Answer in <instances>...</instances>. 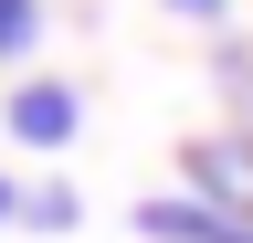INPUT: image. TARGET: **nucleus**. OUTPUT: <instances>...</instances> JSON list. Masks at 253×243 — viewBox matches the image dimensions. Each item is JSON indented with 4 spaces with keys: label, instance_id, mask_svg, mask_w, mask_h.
<instances>
[{
    "label": "nucleus",
    "instance_id": "4",
    "mask_svg": "<svg viewBox=\"0 0 253 243\" xmlns=\"http://www.w3.org/2000/svg\"><path fill=\"white\" fill-rule=\"evenodd\" d=\"M84 222V191H74V180H21V233H74Z\"/></svg>",
    "mask_w": 253,
    "mask_h": 243
},
{
    "label": "nucleus",
    "instance_id": "1",
    "mask_svg": "<svg viewBox=\"0 0 253 243\" xmlns=\"http://www.w3.org/2000/svg\"><path fill=\"white\" fill-rule=\"evenodd\" d=\"M0 138L53 159V148H74V138H84V96H74L63 74H21L11 96H0Z\"/></svg>",
    "mask_w": 253,
    "mask_h": 243
},
{
    "label": "nucleus",
    "instance_id": "7",
    "mask_svg": "<svg viewBox=\"0 0 253 243\" xmlns=\"http://www.w3.org/2000/svg\"><path fill=\"white\" fill-rule=\"evenodd\" d=\"M158 11H179V21H221L232 0H158Z\"/></svg>",
    "mask_w": 253,
    "mask_h": 243
},
{
    "label": "nucleus",
    "instance_id": "3",
    "mask_svg": "<svg viewBox=\"0 0 253 243\" xmlns=\"http://www.w3.org/2000/svg\"><path fill=\"white\" fill-rule=\"evenodd\" d=\"M126 233H148V243H253V211H221L201 191H158L126 211Z\"/></svg>",
    "mask_w": 253,
    "mask_h": 243
},
{
    "label": "nucleus",
    "instance_id": "5",
    "mask_svg": "<svg viewBox=\"0 0 253 243\" xmlns=\"http://www.w3.org/2000/svg\"><path fill=\"white\" fill-rule=\"evenodd\" d=\"M211 85H221V127H253V43H211Z\"/></svg>",
    "mask_w": 253,
    "mask_h": 243
},
{
    "label": "nucleus",
    "instance_id": "2",
    "mask_svg": "<svg viewBox=\"0 0 253 243\" xmlns=\"http://www.w3.org/2000/svg\"><path fill=\"white\" fill-rule=\"evenodd\" d=\"M179 191H201L221 211H253V127H201L179 148Z\"/></svg>",
    "mask_w": 253,
    "mask_h": 243
},
{
    "label": "nucleus",
    "instance_id": "6",
    "mask_svg": "<svg viewBox=\"0 0 253 243\" xmlns=\"http://www.w3.org/2000/svg\"><path fill=\"white\" fill-rule=\"evenodd\" d=\"M42 53V0H0V64H32Z\"/></svg>",
    "mask_w": 253,
    "mask_h": 243
},
{
    "label": "nucleus",
    "instance_id": "8",
    "mask_svg": "<svg viewBox=\"0 0 253 243\" xmlns=\"http://www.w3.org/2000/svg\"><path fill=\"white\" fill-rule=\"evenodd\" d=\"M11 222H21V180L0 169V233H11Z\"/></svg>",
    "mask_w": 253,
    "mask_h": 243
}]
</instances>
